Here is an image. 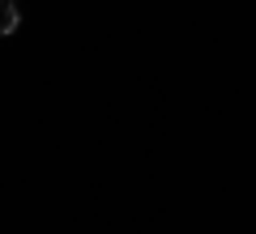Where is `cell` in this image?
Segmentation results:
<instances>
[{"label": "cell", "mask_w": 256, "mask_h": 234, "mask_svg": "<svg viewBox=\"0 0 256 234\" xmlns=\"http://www.w3.org/2000/svg\"><path fill=\"white\" fill-rule=\"evenodd\" d=\"M18 30V0H0V34Z\"/></svg>", "instance_id": "6da1fadb"}]
</instances>
